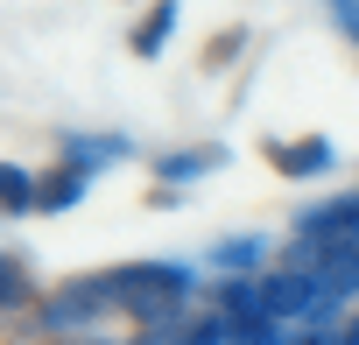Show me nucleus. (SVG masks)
Instances as JSON below:
<instances>
[{
  "label": "nucleus",
  "mask_w": 359,
  "mask_h": 345,
  "mask_svg": "<svg viewBox=\"0 0 359 345\" xmlns=\"http://www.w3.org/2000/svg\"><path fill=\"white\" fill-rule=\"evenodd\" d=\"M106 289H113V310L134 317L141 331H176V310L191 303V268L127 261V268H106Z\"/></svg>",
  "instance_id": "1"
},
{
  "label": "nucleus",
  "mask_w": 359,
  "mask_h": 345,
  "mask_svg": "<svg viewBox=\"0 0 359 345\" xmlns=\"http://www.w3.org/2000/svg\"><path fill=\"white\" fill-rule=\"evenodd\" d=\"M113 310V289H106V275H78V282H57V289H43L36 296V324L50 331V338H85L99 317Z\"/></svg>",
  "instance_id": "2"
},
{
  "label": "nucleus",
  "mask_w": 359,
  "mask_h": 345,
  "mask_svg": "<svg viewBox=\"0 0 359 345\" xmlns=\"http://www.w3.org/2000/svg\"><path fill=\"white\" fill-rule=\"evenodd\" d=\"M261 296H268V317H310V303L324 296L317 289V275L310 268H275V275H261Z\"/></svg>",
  "instance_id": "3"
},
{
  "label": "nucleus",
  "mask_w": 359,
  "mask_h": 345,
  "mask_svg": "<svg viewBox=\"0 0 359 345\" xmlns=\"http://www.w3.org/2000/svg\"><path fill=\"white\" fill-rule=\"evenodd\" d=\"M219 317H226L233 331H254V324H268L261 275H226V282H219Z\"/></svg>",
  "instance_id": "4"
},
{
  "label": "nucleus",
  "mask_w": 359,
  "mask_h": 345,
  "mask_svg": "<svg viewBox=\"0 0 359 345\" xmlns=\"http://www.w3.org/2000/svg\"><path fill=\"white\" fill-rule=\"evenodd\" d=\"M268 162L282 177H324L331 169V141L324 134H303V141H268Z\"/></svg>",
  "instance_id": "5"
},
{
  "label": "nucleus",
  "mask_w": 359,
  "mask_h": 345,
  "mask_svg": "<svg viewBox=\"0 0 359 345\" xmlns=\"http://www.w3.org/2000/svg\"><path fill=\"white\" fill-rule=\"evenodd\" d=\"M85 184H92V169H78V162H57L50 177H43V198H36V212H71V205L85 198Z\"/></svg>",
  "instance_id": "6"
},
{
  "label": "nucleus",
  "mask_w": 359,
  "mask_h": 345,
  "mask_svg": "<svg viewBox=\"0 0 359 345\" xmlns=\"http://www.w3.org/2000/svg\"><path fill=\"white\" fill-rule=\"evenodd\" d=\"M176 36V0H155V8L134 22V36H127V50L134 57H162V43Z\"/></svg>",
  "instance_id": "7"
},
{
  "label": "nucleus",
  "mask_w": 359,
  "mask_h": 345,
  "mask_svg": "<svg viewBox=\"0 0 359 345\" xmlns=\"http://www.w3.org/2000/svg\"><path fill=\"white\" fill-rule=\"evenodd\" d=\"M120 155H127V134H64V162L78 169H106Z\"/></svg>",
  "instance_id": "8"
},
{
  "label": "nucleus",
  "mask_w": 359,
  "mask_h": 345,
  "mask_svg": "<svg viewBox=\"0 0 359 345\" xmlns=\"http://www.w3.org/2000/svg\"><path fill=\"white\" fill-rule=\"evenodd\" d=\"M219 162H226V148H184V155H162L155 177L162 184H191V177H205V169H219Z\"/></svg>",
  "instance_id": "9"
},
{
  "label": "nucleus",
  "mask_w": 359,
  "mask_h": 345,
  "mask_svg": "<svg viewBox=\"0 0 359 345\" xmlns=\"http://www.w3.org/2000/svg\"><path fill=\"white\" fill-rule=\"evenodd\" d=\"M0 198H8V219H22V212H36V198H43V184L29 177L22 162H8V169H0Z\"/></svg>",
  "instance_id": "10"
},
{
  "label": "nucleus",
  "mask_w": 359,
  "mask_h": 345,
  "mask_svg": "<svg viewBox=\"0 0 359 345\" xmlns=\"http://www.w3.org/2000/svg\"><path fill=\"white\" fill-rule=\"evenodd\" d=\"M268 254V240H254V233H240V240H226V247H212V268L219 275H247L254 261Z\"/></svg>",
  "instance_id": "11"
},
{
  "label": "nucleus",
  "mask_w": 359,
  "mask_h": 345,
  "mask_svg": "<svg viewBox=\"0 0 359 345\" xmlns=\"http://www.w3.org/2000/svg\"><path fill=\"white\" fill-rule=\"evenodd\" d=\"M36 289H29V268H22V254H8V268H0V303L8 310H22Z\"/></svg>",
  "instance_id": "12"
},
{
  "label": "nucleus",
  "mask_w": 359,
  "mask_h": 345,
  "mask_svg": "<svg viewBox=\"0 0 359 345\" xmlns=\"http://www.w3.org/2000/svg\"><path fill=\"white\" fill-rule=\"evenodd\" d=\"M184 345H240V331H233V324L212 310V317H198V324L184 331Z\"/></svg>",
  "instance_id": "13"
},
{
  "label": "nucleus",
  "mask_w": 359,
  "mask_h": 345,
  "mask_svg": "<svg viewBox=\"0 0 359 345\" xmlns=\"http://www.w3.org/2000/svg\"><path fill=\"white\" fill-rule=\"evenodd\" d=\"M240 345H296V338L282 331V317H268V324H254V331H240Z\"/></svg>",
  "instance_id": "14"
},
{
  "label": "nucleus",
  "mask_w": 359,
  "mask_h": 345,
  "mask_svg": "<svg viewBox=\"0 0 359 345\" xmlns=\"http://www.w3.org/2000/svg\"><path fill=\"white\" fill-rule=\"evenodd\" d=\"M240 43H247V36H240V29H226V36H212V43H205V64H212V71H219V64H226V57H233V50H240Z\"/></svg>",
  "instance_id": "15"
},
{
  "label": "nucleus",
  "mask_w": 359,
  "mask_h": 345,
  "mask_svg": "<svg viewBox=\"0 0 359 345\" xmlns=\"http://www.w3.org/2000/svg\"><path fill=\"white\" fill-rule=\"evenodd\" d=\"M324 8H331V22H338V29L359 43V0H324Z\"/></svg>",
  "instance_id": "16"
},
{
  "label": "nucleus",
  "mask_w": 359,
  "mask_h": 345,
  "mask_svg": "<svg viewBox=\"0 0 359 345\" xmlns=\"http://www.w3.org/2000/svg\"><path fill=\"white\" fill-rule=\"evenodd\" d=\"M296 345H338V331H303Z\"/></svg>",
  "instance_id": "17"
},
{
  "label": "nucleus",
  "mask_w": 359,
  "mask_h": 345,
  "mask_svg": "<svg viewBox=\"0 0 359 345\" xmlns=\"http://www.w3.org/2000/svg\"><path fill=\"white\" fill-rule=\"evenodd\" d=\"M338 345H359V317H352V324H345V331H338Z\"/></svg>",
  "instance_id": "18"
},
{
  "label": "nucleus",
  "mask_w": 359,
  "mask_h": 345,
  "mask_svg": "<svg viewBox=\"0 0 359 345\" xmlns=\"http://www.w3.org/2000/svg\"><path fill=\"white\" fill-rule=\"evenodd\" d=\"M71 345H134V338H71Z\"/></svg>",
  "instance_id": "19"
}]
</instances>
